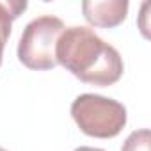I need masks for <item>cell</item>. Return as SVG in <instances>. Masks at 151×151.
Returning a JSON list of instances; mask_svg holds the SVG:
<instances>
[{
  "label": "cell",
  "mask_w": 151,
  "mask_h": 151,
  "mask_svg": "<svg viewBox=\"0 0 151 151\" xmlns=\"http://www.w3.org/2000/svg\"><path fill=\"white\" fill-rule=\"evenodd\" d=\"M55 59L77 78L98 87L116 84L124 69L119 52L89 27L64 29L55 46Z\"/></svg>",
  "instance_id": "obj_1"
},
{
  "label": "cell",
  "mask_w": 151,
  "mask_h": 151,
  "mask_svg": "<svg viewBox=\"0 0 151 151\" xmlns=\"http://www.w3.org/2000/svg\"><path fill=\"white\" fill-rule=\"evenodd\" d=\"M71 116L86 135L98 139L116 137L126 124L124 105L100 94H80L71 103Z\"/></svg>",
  "instance_id": "obj_2"
},
{
  "label": "cell",
  "mask_w": 151,
  "mask_h": 151,
  "mask_svg": "<svg viewBox=\"0 0 151 151\" xmlns=\"http://www.w3.org/2000/svg\"><path fill=\"white\" fill-rule=\"evenodd\" d=\"M64 23L60 18L45 14L37 16L27 23L18 43V59L29 69L43 71L57 66L55 46L64 32Z\"/></svg>",
  "instance_id": "obj_3"
},
{
  "label": "cell",
  "mask_w": 151,
  "mask_h": 151,
  "mask_svg": "<svg viewBox=\"0 0 151 151\" xmlns=\"http://www.w3.org/2000/svg\"><path fill=\"white\" fill-rule=\"evenodd\" d=\"M86 20L94 27L110 29L124 22L128 14L126 0H86L82 4Z\"/></svg>",
  "instance_id": "obj_4"
},
{
  "label": "cell",
  "mask_w": 151,
  "mask_h": 151,
  "mask_svg": "<svg viewBox=\"0 0 151 151\" xmlns=\"http://www.w3.org/2000/svg\"><path fill=\"white\" fill-rule=\"evenodd\" d=\"M27 2H16V0H7L0 2V39L7 43L11 34V23L14 18L20 16L22 11H25Z\"/></svg>",
  "instance_id": "obj_5"
},
{
  "label": "cell",
  "mask_w": 151,
  "mask_h": 151,
  "mask_svg": "<svg viewBox=\"0 0 151 151\" xmlns=\"http://www.w3.org/2000/svg\"><path fill=\"white\" fill-rule=\"evenodd\" d=\"M149 146H151V133H149V130L144 128V130L132 132L126 137L121 151H151Z\"/></svg>",
  "instance_id": "obj_6"
},
{
  "label": "cell",
  "mask_w": 151,
  "mask_h": 151,
  "mask_svg": "<svg viewBox=\"0 0 151 151\" xmlns=\"http://www.w3.org/2000/svg\"><path fill=\"white\" fill-rule=\"evenodd\" d=\"M75 151H105V149H100V147H87V146H82V147H77Z\"/></svg>",
  "instance_id": "obj_7"
},
{
  "label": "cell",
  "mask_w": 151,
  "mask_h": 151,
  "mask_svg": "<svg viewBox=\"0 0 151 151\" xmlns=\"http://www.w3.org/2000/svg\"><path fill=\"white\" fill-rule=\"evenodd\" d=\"M4 46H6V43L0 39V64H2V55H4Z\"/></svg>",
  "instance_id": "obj_8"
},
{
  "label": "cell",
  "mask_w": 151,
  "mask_h": 151,
  "mask_svg": "<svg viewBox=\"0 0 151 151\" xmlns=\"http://www.w3.org/2000/svg\"><path fill=\"white\" fill-rule=\"evenodd\" d=\"M0 151H7V149H4V147H0Z\"/></svg>",
  "instance_id": "obj_9"
}]
</instances>
